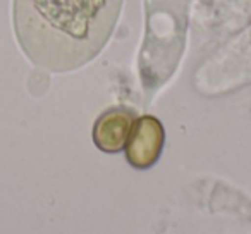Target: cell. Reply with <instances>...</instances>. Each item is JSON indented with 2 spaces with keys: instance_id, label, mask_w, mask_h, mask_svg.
<instances>
[{
  "instance_id": "3",
  "label": "cell",
  "mask_w": 251,
  "mask_h": 234,
  "mask_svg": "<svg viewBox=\"0 0 251 234\" xmlns=\"http://www.w3.org/2000/svg\"><path fill=\"white\" fill-rule=\"evenodd\" d=\"M133 108L112 107L98 115L93 126V141L105 154H117L124 150L131 130L136 121Z\"/></svg>"
},
{
  "instance_id": "2",
  "label": "cell",
  "mask_w": 251,
  "mask_h": 234,
  "mask_svg": "<svg viewBox=\"0 0 251 234\" xmlns=\"http://www.w3.org/2000/svg\"><path fill=\"white\" fill-rule=\"evenodd\" d=\"M164 141L165 133L160 121L151 115L138 117L124 148L127 162L136 169L151 167L160 157Z\"/></svg>"
},
{
  "instance_id": "1",
  "label": "cell",
  "mask_w": 251,
  "mask_h": 234,
  "mask_svg": "<svg viewBox=\"0 0 251 234\" xmlns=\"http://www.w3.org/2000/svg\"><path fill=\"white\" fill-rule=\"evenodd\" d=\"M124 0H12L19 49L40 69L71 73L108 43Z\"/></svg>"
}]
</instances>
